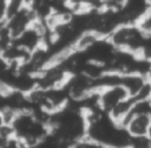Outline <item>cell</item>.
Returning <instances> with one entry per match:
<instances>
[{
    "instance_id": "cell-1",
    "label": "cell",
    "mask_w": 151,
    "mask_h": 148,
    "mask_svg": "<svg viewBox=\"0 0 151 148\" xmlns=\"http://www.w3.org/2000/svg\"><path fill=\"white\" fill-rule=\"evenodd\" d=\"M145 35L146 31L139 22H123L114 27L107 38L117 49L138 54Z\"/></svg>"
},
{
    "instance_id": "cell-2",
    "label": "cell",
    "mask_w": 151,
    "mask_h": 148,
    "mask_svg": "<svg viewBox=\"0 0 151 148\" xmlns=\"http://www.w3.org/2000/svg\"><path fill=\"white\" fill-rule=\"evenodd\" d=\"M130 97L127 89L122 85H110L98 88V105L99 108L110 113L119 102Z\"/></svg>"
},
{
    "instance_id": "cell-3",
    "label": "cell",
    "mask_w": 151,
    "mask_h": 148,
    "mask_svg": "<svg viewBox=\"0 0 151 148\" xmlns=\"http://www.w3.org/2000/svg\"><path fill=\"white\" fill-rule=\"evenodd\" d=\"M38 20L37 13L28 5L6 19V26L13 39L19 38L27 28Z\"/></svg>"
},
{
    "instance_id": "cell-4",
    "label": "cell",
    "mask_w": 151,
    "mask_h": 148,
    "mask_svg": "<svg viewBox=\"0 0 151 148\" xmlns=\"http://www.w3.org/2000/svg\"><path fill=\"white\" fill-rule=\"evenodd\" d=\"M150 116L149 114H137L130 113L123 127L127 130L131 137L136 136H149V127H150Z\"/></svg>"
},
{
    "instance_id": "cell-5",
    "label": "cell",
    "mask_w": 151,
    "mask_h": 148,
    "mask_svg": "<svg viewBox=\"0 0 151 148\" xmlns=\"http://www.w3.org/2000/svg\"><path fill=\"white\" fill-rule=\"evenodd\" d=\"M138 55L140 58H143V59H146V60L151 61V31H147L146 32V35H145L143 46H142Z\"/></svg>"
},
{
    "instance_id": "cell-6",
    "label": "cell",
    "mask_w": 151,
    "mask_h": 148,
    "mask_svg": "<svg viewBox=\"0 0 151 148\" xmlns=\"http://www.w3.org/2000/svg\"><path fill=\"white\" fill-rule=\"evenodd\" d=\"M6 125V120H5V115H4V112L0 110V130L2 129V127Z\"/></svg>"
},
{
    "instance_id": "cell-7",
    "label": "cell",
    "mask_w": 151,
    "mask_h": 148,
    "mask_svg": "<svg viewBox=\"0 0 151 148\" xmlns=\"http://www.w3.org/2000/svg\"><path fill=\"white\" fill-rule=\"evenodd\" d=\"M147 78H149V80H151V65H150V68H149V72H147Z\"/></svg>"
}]
</instances>
